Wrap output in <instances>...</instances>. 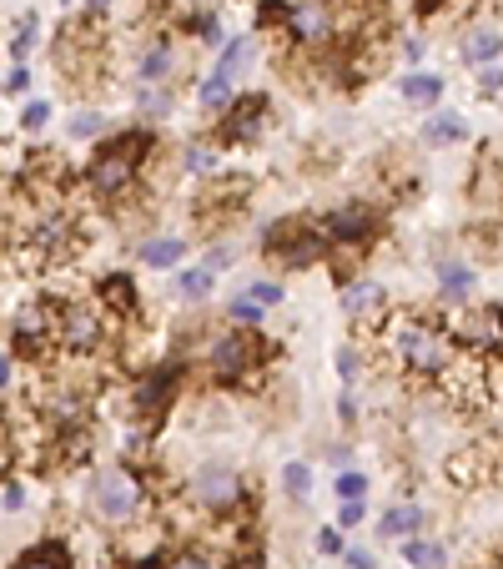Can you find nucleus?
I'll use <instances>...</instances> for the list:
<instances>
[{"label": "nucleus", "mask_w": 503, "mask_h": 569, "mask_svg": "<svg viewBox=\"0 0 503 569\" xmlns=\"http://www.w3.org/2000/svg\"><path fill=\"white\" fill-rule=\"evenodd\" d=\"M378 343L393 358L398 373H408L413 383H443L459 363V348L449 338V322L433 318L423 308H403V312H383L378 322Z\"/></svg>", "instance_id": "nucleus-1"}, {"label": "nucleus", "mask_w": 503, "mask_h": 569, "mask_svg": "<svg viewBox=\"0 0 503 569\" xmlns=\"http://www.w3.org/2000/svg\"><path fill=\"white\" fill-rule=\"evenodd\" d=\"M151 147H157L151 127L121 131V137L101 141L97 157L87 161V192L97 197V202H127L141 182V167H147Z\"/></svg>", "instance_id": "nucleus-2"}, {"label": "nucleus", "mask_w": 503, "mask_h": 569, "mask_svg": "<svg viewBox=\"0 0 503 569\" xmlns=\"http://www.w3.org/2000/svg\"><path fill=\"white\" fill-rule=\"evenodd\" d=\"M147 499H151V483L141 479L137 463H111V469H101L97 483H91V509H97L107 525H137Z\"/></svg>", "instance_id": "nucleus-3"}, {"label": "nucleus", "mask_w": 503, "mask_h": 569, "mask_svg": "<svg viewBox=\"0 0 503 569\" xmlns=\"http://www.w3.org/2000/svg\"><path fill=\"white\" fill-rule=\"evenodd\" d=\"M453 348H469L483 363H503V308L499 302H459L443 312Z\"/></svg>", "instance_id": "nucleus-4"}, {"label": "nucleus", "mask_w": 503, "mask_h": 569, "mask_svg": "<svg viewBox=\"0 0 503 569\" xmlns=\"http://www.w3.org/2000/svg\"><path fill=\"white\" fill-rule=\"evenodd\" d=\"M268 353L272 348L258 328H232V333H222L212 348H207V373H212V383H222V388H242L258 368H268Z\"/></svg>", "instance_id": "nucleus-5"}, {"label": "nucleus", "mask_w": 503, "mask_h": 569, "mask_svg": "<svg viewBox=\"0 0 503 569\" xmlns=\"http://www.w3.org/2000/svg\"><path fill=\"white\" fill-rule=\"evenodd\" d=\"M187 499L212 519H232L237 509L247 505V483L232 463H202V469L187 479Z\"/></svg>", "instance_id": "nucleus-6"}, {"label": "nucleus", "mask_w": 503, "mask_h": 569, "mask_svg": "<svg viewBox=\"0 0 503 569\" xmlns=\"http://www.w3.org/2000/svg\"><path fill=\"white\" fill-rule=\"evenodd\" d=\"M282 36L298 51H328V46H338V6L332 0H288Z\"/></svg>", "instance_id": "nucleus-7"}, {"label": "nucleus", "mask_w": 503, "mask_h": 569, "mask_svg": "<svg viewBox=\"0 0 503 569\" xmlns=\"http://www.w3.org/2000/svg\"><path fill=\"white\" fill-rule=\"evenodd\" d=\"M56 343L66 353H97L107 343V312L97 302H81V298H61L56 302Z\"/></svg>", "instance_id": "nucleus-8"}, {"label": "nucleus", "mask_w": 503, "mask_h": 569, "mask_svg": "<svg viewBox=\"0 0 503 569\" xmlns=\"http://www.w3.org/2000/svg\"><path fill=\"white\" fill-rule=\"evenodd\" d=\"M56 343V298H31L11 318V353L26 363H41Z\"/></svg>", "instance_id": "nucleus-9"}, {"label": "nucleus", "mask_w": 503, "mask_h": 569, "mask_svg": "<svg viewBox=\"0 0 503 569\" xmlns=\"http://www.w3.org/2000/svg\"><path fill=\"white\" fill-rule=\"evenodd\" d=\"M177 388H182V363H157V368H147V373L131 383V419H141V423H157V419H167V409L177 403Z\"/></svg>", "instance_id": "nucleus-10"}, {"label": "nucleus", "mask_w": 503, "mask_h": 569, "mask_svg": "<svg viewBox=\"0 0 503 569\" xmlns=\"http://www.w3.org/2000/svg\"><path fill=\"white\" fill-rule=\"evenodd\" d=\"M268 258H278L282 268H312L318 258H328V242H322V232H318V222H278V227H268Z\"/></svg>", "instance_id": "nucleus-11"}, {"label": "nucleus", "mask_w": 503, "mask_h": 569, "mask_svg": "<svg viewBox=\"0 0 503 569\" xmlns=\"http://www.w3.org/2000/svg\"><path fill=\"white\" fill-rule=\"evenodd\" d=\"M318 232H322V242H328V252L332 248L368 252V242L378 237V212L373 207H363V202H343V207H332V212L322 217Z\"/></svg>", "instance_id": "nucleus-12"}, {"label": "nucleus", "mask_w": 503, "mask_h": 569, "mask_svg": "<svg viewBox=\"0 0 503 569\" xmlns=\"http://www.w3.org/2000/svg\"><path fill=\"white\" fill-rule=\"evenodd\" d=\"M101 51H107V36H101L97 16H91V21H66L61 36H56V66H61L66 76H81V81L97 76L91 56H101Z\"/></svg>", "instance_id": "nucleus-13"}, {"label": "nucleus", "mask_w": 503, "mask_h": 569, "mask_svg": "<svg viewBox=\"0 0 503 569\" xmlns=\"http://www.w3.org/2000/svg\"><path fill=\"white\" fill-rule=\"evenodd\" d=\"M268 97L262 91H247L242 101H232V107L222 111V131L217 137L227 141V147H237V141H258L262 127H268Z\"/></svg>", "instance_id": "nucleus-14"}, {"label": "nucleus", "mask_w": 503, "mask_h": 569, "mask_svg": "<svg viewBox=\"0 0 503 569\" xmlns=\"http://www.w3.org/2000/svg\"><path fill=\"white\" fill-rule=\"evenodd\" d=\"M343 312H348V322H363V328L383 322V312H388V292H383V282H373V278H353V282H343Z\"/></svg>", "instance_id": "nucleus-15"}, {"label": "nucleus", "mask_w": 503, "mask_h": 569, "mask_svg": "<svg viewBox=\"0 0 503 569\" xmlns=\"http://www.w3.org/2000/svg\"><path fill=\"white\" fill-rule=\"evenodd\" d=\"M433 278H439V298L449 302V308H459V302H469L479 272H473V262H463L459 252H439V262H433Z\"/></svg>", "instance_id": "nucleus-16"}, {"label": "nucleus", "mask_w": 503, "mask_h": 569, "mask_svg": "<svg viewBox=\"0 0 503 569\" xmlns=\"http://www.w3.org/2000/svg\"><path fill=\"white\" fill-rule=\"evenodd\" d=\"M423 525H429V509L413 505V499H398V505L383 509L378 535H383V539H413V535H423Z\"/></svg>", "instance_id": "nucleus-17"}, {"label": "nucleus", "mask_w": 503, "mask_h": 569, "mask_svg": "<svg viewBox=\"0 0 503 569\" xmlns=\"http://www.w3.org/2000/svg\"><path fill=\"white\" fill-rule=\"evenodd\" d=\"M463 66H473V71H483V66H499L503 61V31H493V26H473L469 36H463Z\"/></svg>", "instance_id": "nucleus-18"}, {"label": "nucleus", "mask_w": 503, "mask_h": 569, "mask_svg": "<svg viewBox=\"0 0 503 569\" xmlns=\"http://www.w3.org/2000/svg\"><path fill=\"white\" fill-rule=\"evenodd\" d=\"M172 71H177V46L172 41H151L147 51H141V61H137L141 87H167Z\"/></svg>", "instance_id": "nucleus-19"}, {"label": "nucleus", "mask_w": 503, "mask_h": 569, "mask_svg": "<svg viewBox=\"0 0 503 569\" xmlns=\"http://www.w3.org/2000/svg\"><path fill=\"white\" fill-rule=\"evenodd\" d=\"M443 91H449V81L433 71H403V81H398V97H403L408 107H439Z\"/></svg>", "instance_id": "nucleus-20"}, {"label": "nucleus", "mask_w": 503, "mask_h": 569, "mask_svg": "<svg viewBox=\"0 0 503 569\" xmlns=\"http://www.w3.org/2000/svg\"><path fill=\"white\" fill-rule=\"evenodd\" d=\"M101 302H107L117 318H137L141 312L137 278H131V272H107V278H101Z\"/></svg>", "instance_id": "nucleus-21"}, {"label": "nucleus", "mask_w": 503, "mask_h": 569, "mask_svg": "<svg viewBox=\"0 0 503 569\" xmlns=\"http://www.w3.org/2000/svg\"><path fill=\"white\" fill-rule=\"evenodd\" d=\"M137 258L147 262V268H157V272H167V268H182V258H187V242L182 237H147L137 248Z\"/></svg>", "instance_id": "nucleus-22"}, {"label": "nucleus", "mask_w": 503, "mask_h": 569, "mask_svg": "<svg viewBox=\"0 0 503 569\" xmlns=\"http://www.w3.org/2000/svg\"><path fill=\"white\" fill-rule=\"evenodd\" d=\"M403 545V565L408 569H449V549L429 535H413V539H398Z\"/></svg>", "instance_id": "nucleus-23"}, {"label": "nucleus", "mask_w": 503, "mask_h": 569, "mask_svg": "<svg viewBox=\"0 0 503 569\" xmlns=\"http://www.w3.org/2000/svg\"><path fill=\"white\" fill-rule=\"evenodd\" d=\"M11 569H76V559H71V549H66L61 539H41V545L26 549Z\"/></svg>", "instance_id": "nucleus-24"}, {"label": "nucleus", "mask_w": 503, "mask_h": 569, "mask_svg": "<svg viewBox=\"0 0 503 569\" xmlns=\"http://www.w3.org/2000/svg\"><path fill=\"white\" fill-rule=\"evenodd\" d=\"M463 137H469V127H463L459 111H439V117L423 121V141H429V147H453V141H463Z\"/></svg>", "instance_id": "nucleus-25"}, {"label": "nucleus", "mask_w": 503, "mask_h": 569, "mask_svg": "<svg viewBox=\"0 0 503 569\" xmlns=\"http://www.w3.org/2000/svg\"><path fill=\"white\" fill-rule=\"evenodd\" d=\"M212 288H217V272L207 268H182V278H177V298L182 302H207L212 298Z\"/></svg>", "instance_id": "nucleus-26"}, {"label": "nucleus", "mask_w": 503, "mask_h": 569, "mask_svg": "<svg viewBox=\"0 0 503 569\" xmlns=\"http://www.w3.org/2000/svg\"><path fill=\"white\" fill-rule=\"evenodd\" d=\"M237 101V91H232V81L227 76H202V87H197V107L202 111H227Z\"/></svg>", "instance_id": "nucleus-27"}, {"label": "nucleus", "mask_w": 503, "mask_h": 569, "mask_svg": "<svg viewBox=\"0 0 503 569\" xmlns=\"http://www.w3.org/2000/svg\"><path fill=\"white\" fill-rule=\"evenodd\" d=\"M282 495H288L292 505H308V495H312V463H302V459L282 463Z\"/></svg>", "instance_id": "nucleus-28"}, {"label": "nucleus", "mask_w": 503, "mask_h": 569, "mask_svg": "<svg viewBox=\"0 0 503 569\" xmlns=\"http://www.w3.org/2000/svg\"><path fill=\"white\" fill-rule=\"evenodd\" d=\"M36 41H41V16H21V26H16V36H11V61L16 66H26L31 61V51H36Z\"/></svg>", "instance_id": "nucleus-29"}, {"label": "nucleus", "mask_w": 503, "mask_h": 569, "mask_svg": "<svg viewBox=\"0 0 503 569\" xmlns=\"http://www.w3.org/2000/svg\"><path fill=\"white\" fill-rule=\"evenodd\" d=\"M182 167L192 177H212L217 172V147H212V141H187V147H182Z\"/></svg>", "instance_id": "nucleus-30"}, {"label": "nucleus", "mask_w": 503, "mask_h": 569, "mask_svg": "<svg viewBox=\"0 0 503 569\" xmlns=\"http://www.w3.org/2000/svg\"><path fill=\"white\" fill-rule=\"evenodd\" d=\"M137 111L147 121L172 117V91H167V87H137Z\"/></svg>", "instance_id": "nucleus-31"}, {"label": "nucleus", "mask_w": 503, "mask_h": 569, "mask_svg": "<svg viewBox=\"0 0 503 569\" xmlns=\"http://www.w3.org/2000/svg\"><path fill=\"white\" fill-rule=\"evenodd\" d=\"M252 61V41H242V36H232V41H222V61H217V76H227V81H237V71Z\"/></svg>", "instance_id": "nucleus-32"}, {"label": "nucleus", "mask_w": 503, "mask_h": 569, "mask_svg": "<svg viewBox=\"0 0 503 569\" xmlns=\"http://www.w3.org/2000/svg\"><path fill=\"white\" fill-rule=\"evenodd\" d=\"M227 312H232V322H242V328H262V318H268V308H262L258 298H247V292H237V298L227 302Z\"/></svg>", "instance_id": "nucleus-33"}, {"label": "nucleus", "mask_w": 503, "mask_h": 569, "mask_svg": "<svg viewBox=\"0 0 503 569\" xmlns=\"http://www.w3.org/2000/svg\"><path fill=\"white\" fill-rule=\"evenodd\" d=\"M332 495H338V505H348V499H368V473L343 469L338 479H332Z\"/></svg>", "instance_id": "nucleus-34"}, {"label": "nucleus", "mask_w": 503, "mask_h": 569, "mask_svg": "<svg viewBox=\"0 0 503 569\" xmlns=\"http://www.w3.org/2000/svg\"><path fill=\"white\" fill-rule=\"evenodd\" d=\"M192 36L202 41V51H222V21H217V16H197Z\"/></svg>", "instance_id": "nucleus-35"}, {"label": "nucleus", "mask_w": 503, "mask_h": 569, "mask_svg": "<svg viewBox=\"0 0 503 569\" xmlns=\"http://www.w3.org/2000/svg\"><path fill=\"white\" fill-rule=\"evenodd\" d=\"M242 292H247V298H258L262 308H278V302L288 298V288H282L278 278H258V282H252V288H242Z\"/></svg>", "instance_id": "nucleus-36"}, {"label": "nucleus", "mask_w": 503, "mask_h": 569, "mask_svg": "<svg viewBox=\"0 0 503 569\" xmlns=\"http://www.w3.org/2000/svg\"><path fill=\"white\" fill-rule=\"evenodd\" d=\"M101 127H107V117H101V111H91V107H87V111H76V117H71V127H66V131H71L76 141H81V137H97Z\"/></svg>", "instance_id": "nucleus-37"}, {"label": "nucleus", "mask_w": 503, "mask_h": 569, "mask_svg": "<svg viewBox=\"0 0 503 569\" xmlns=\"http://www.w3.org/2000/svg\"><path fill=\"white\" fill-rule=\"evenodd\" d=\"M343 549H348V539H343V529H338V525H322L318 529V555L343 559Z\"/></svg>", "instance_id": "nucleus-38"}, {"label": "nucleus", "mask_w": 503, "mask_h": 569, "mask_svg": "<svg viewBox=\"0 0 503 569\" xmlns=\"http://www.w3.org/2000/svg\"><path fill=\"white\" fill-rule=\"evenodd\" d=\"M46 127H51V101H26L21 131H46Z\"/></svg>", "instance_id": "nucleus-39"}, {"label": "nucleus", "mask_w": 503, "mask_h": 569, "mask_svg": "<svg viewBox=\"0 0 503 569\" xmlns=\"http://www.w3.org/2000/svg\"><path fill=\"white\" fill-rule=\"evenodd\" d=\"M473 91H479V101L499 97V91H503V61L499 66H483V71H479V87H473Z\"/></svg>", "instance_id": "nucleus-40"}, {"label": "nucleus", "mask_w": 503, "mask_h": 569, "mask_svg": "<svg viewBox=\"0 0 503 569\" xmlns=\"http://www.w3.org/2000/svg\"><path fill=\"white\" fill-rule=\"evenodd\" d=\"M338 373H343V383H353V378L363 373V353H358L353 343H343V348H338Z\"/></svg>", "instance_id": "nucleus-41"}, {"label": "nucleus", "mask_w": 503, "mask_h": 569, "mask_svg": "<svg viewBox=\"0 0 503 569\" xmlns=\"http://www.w3.org/2000/svg\"><path fill=\"white\" fill-rule=\"evenodd\" d=\"M161 569H217V565L202 555V549H182V555H172V559H167V565H161Z\"/></svg>", "instance_id": "nucleus-42"}, {"label": "nucleus", "mask_w": 503, "mask_h": 569, "mask_svg": "<svg viewBox=\"0 0 503 569\" xmlns=\"http://www.w3.org/2000/svg\"><path fill=\"white\" fill-rule=\"evenodd\" d=\"M0 91H6V97H26V91H31V71H26V66H11L6 81H0Z\"/></svg>", "instance_id": "nucleus-43"}, {"label": "nucleus", "mask_w": 503, "mask_h": 569, "mask_svg": "<svg viewBox=\"0 0 503 569\" xmlns=\"http://www.w3.org/2000/svg\"><path fill=\"white\" fill-rule=\"evenodd\" d=\"M368 519V499H348L343 509H338V529H358Z\"/></svg>", "instance_id": "nucleus-44"}, {"label": "nucleus", "mask_w": 503, "mask_h": 569, "mask_svg": "<svg viewBox=\"0 0 503 569\" xmlns=\"http://www.w3.org/2000/svg\"><path fill=\"white\" fill-rule=\"evenodd\" d=\"M343 565H348V569H378V555H373V549L348 545V549H343Z\"/></svg>", "instance_id": "nucleus-45"}, {"label": "nucleus", "mask_w": 503, "mask_h": 569, "mask_svg": "<svg viewBox=\"0 0 503 569\" xmlns=\"http://www.w3.org/2000/svg\"><path fill=\"white\" fill-rule=\"evenodd\" d=\"M16 368H21V358H16L11 348H0V393H6V388H16Z\"/></svg>", "instance_id": "nucleus-46"}, {"label": "nucleus", "mask_w": 503, "mask_h": 569, "mask_svg": "<svg viewBox=\"0 0 503 569\" xmlns=\"http://www.w3.org/2000/svg\"><path fill=\"white\" fill-rule=\"evenodd\" d=\"M0 505L11 509V515H21V509H26V489L11 479V483H6V489H0Z\"/></svg>", "instance_id": "nucleus-47"}, {"label": "nucleus", "mask_w": 503, "mask_h": 569, "mask_svg": "<svg viewBox=\"0 0 503 569\" xmlns=\"http://www.w3.org/2000/svg\"><path fill=\"white\" fill-rule=\"evenodd\" d=\"M338 419H343V423H358V393H353V388L338 398Z\"/></svg>", "instance_id": "nucleus-48"}, {"label": "nucleus", "mask_w": 503, "mask_h": 569, "mask_svg": "<svg viewBox=\"0 0 503 569\" xmlns=\"http://www.w3.org/2000/svg\"><path fill=\"white\" fill-rule=\"evenodd\" d=\"M443 6H449V0H413V11L423 16V21H429V16H439Z\"/></svg>", "instance_id": "nucleus-49"}, {"label": "nucleus", "mask_w": 503, "mask_h": 569, "mask_svg": "<svg viewBox=\"0 0 503 569\" xmlns=\"http://www.w3.org/2000/svg\"><path fill=\"white\" fill-rule=\"evenodd\" d=\"M328 459L338 463V473H343V469H348V459H353V449H348V443H338V449H328Z\"/></svg>", "instance_id": "nucleus-50"}, {"label": "nucleus", "mask_w": 503, "mask_h": 569, "mask_svg": "<svg viewBox=\"0 0 503 569\" xmlns=\"http://www.w3.org/2000/svg\"><path fill=\"white\" fill-rule=\"evenodd\" d=\"M423 51H429V46L418 41V36H413V41H403V61H423Z\"/></svg>", "instance_id": "nucleus-51"}, {"label": "nucleus", "mask_w": 503, "mask_h": 569, "mask_svg": "<svg viewBox=\"0 0 503 569\" xmlns=\"http://www.w3.org/2000/svg\"><path fill=\"white\" fill-rule=\"evenodd\" d=\"M107 6H111V0H87V11H91V16H107Z\"/></svg>", "instance_id": "nucleus-52"}]
</instances>
